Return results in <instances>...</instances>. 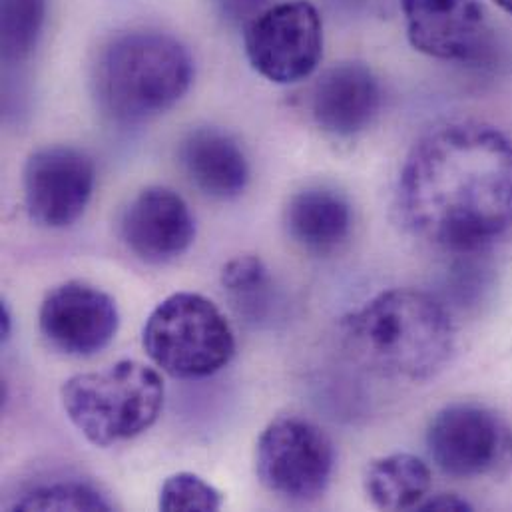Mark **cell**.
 <instances>
[{"mask_svg": "<svg viewBox=\"0 0 512 512\" xmlns=\"http://www.w3.org/2000/svg\"><path fill=\"white\" fill-rule=\"evenodd\" d=\"M411 46L431 58L469 62L481 54L485 10L479 0H399Z\"/></svg>", "mask_w": 512, "mask_h": 512, "instance_id": "7c38bea8", "label": "cell"}, {"mask_svg": "<svg viewBox=\"0 0 512 512\" xmlns=\"http://www.w3.org/2000/svg\"><path fill=\"white\" fill-rule=\"evenodd\" d=\"M164 395L156 369L126 359L68 379L62 405L70 423L92 445L112 447L148 431L162 413Z\"/></svg>", "mask_w": 512, "mask_h": 512, "instance_id": "277c9868", "label": "cell"}, {"mask_svg": "<svg viewBox=\"0 0 512 512\" xmlns=\"http://www.w3.org/2000/svg\"><path fill=\"white\" fill-rule=\"evenodd\" d=\"M381 108V86L361 62H341L317 80L311 94L315 124L333 136L349 138L373 124Z\"/></svg>", "mask_w": 512, "mask_h": 512, "instance_id": "4fadbf2b", "label": "cell"}, {"mask_svg": "<svg viewBox=\"0 0 512 512\" xmlns=\"http://www.w3.org/2000/svg\"><path fill=\"white\" fill-rule=\"evenodd\" d=\"M417 511L431 512V511H473V505L467 503L465 499L457 497V495H435V497H427Z\"/></svg>", "mask_w": 512, "mask_h": 512, "instance_id": "7402d4cb", "label": "cell"}, {"mask_svg": "<svg viewBox=\"0 0 512 512\" xmlns=\"http://www.w3.org/2000/svg\"><path fill=\"white\" fill-rule=\"evenodd\" d=\"M224 505L222 493L194 473H176L168 477L160 489V511H220Z\"/></svg>", "mask_w": 512, "mask_h": 512, "instance_id": "d6986e66", "label": "cell"}, {"mask_svg": "<svg viewBox=\"0 0 512 512\" xmlns=\"http://www.w3.org/2000/svg\"><path fill=\"white\" fill-rule=\"evenodd\" d=\"M12 511H112V505L90 485L52 483L22 495Z\"/></svg>", "mask_w": 512, "mask_h": 512, "instance_id": "ac0fdd59", "label": "cell"}, {"mask_svg": "<svg viewBox=\"0 0 512 512\" xmlns=\"http://www.w3.org/2000/svg\"><path fill=\"white\" fill-rule=\"evenodd\" d=\"M341 343L361 367L389 379L427 381L455 353L457 333L447 309L429 293L389 289L347 313Z\"/></svg>", "mask_w": 512, "mask_h": 512, "instance_id": "7a4b0ae2", "label": "cell"}, {"mask_svg": "<svg viewBox=\"0 0 512 512\" xmlns=\"http://www.w3.org/2000/svg\"><path fill=\"white\" fill-rule=\"evenodd\" d=\"M256 469L259 481L273 495L289 503H313L331 483L335 449L315 423L279 417L257 441Z\"/></svg>", "mask_w": 512, "mask_h": 512, "instance_id": "8992f818", "label": "cell"}, {"mask_svg": "<svg viewBox=\"0 0 512 512\" xmlns=\"http://www.w3.org/2000/svg\"><path fill=\"white\" fill-rule=\"evenodd\" d=\"M180 164L192 184L214 200H234L250 182L240 144L218 128H196L180 144Z\"/></svg>", "mask_w": 512, "mask_h": 512, "instance_id": "5bb4252c", "label": "cell"}, {"mask_svg": "<svg viewBox=\"0 0 512 512\" xmlns=\"http://www.w3.org/2000/svg\"><path fill=\"white\" fill-rule=\"evenodd\" d=\"M222 285L242 303L261 301L269 285L267 267L257 256L234 257L222 269Z\"/></svg>", "mask_w": 512, "mask_h": 512, "instance_id": "ffe728a7", "label": "cell"}, {"mask_svg": "<svg viewBox=\"0 0 512 512\" xmlns=\"http://www.w3.org/2000/svg\"><path fill=\"white\" fill-rule=\"evenodd\" d=\"M497 6H501L505 12L512 14V0H495Z\"/></svg>", "mask_w": 512, "mask_h": 512, "instance_id": "cb8c5ba5", "label": "cell"}, {"mask_svg": "<svg viewBox=\"0 0 512 512\" xmlns=\"http://www.w3.org/2000/svg\"><path fill=\"white\" fill-rule=\"evenodd\" d=\"M0 44L4 62L26 60L42 34L46 20V0H2L0 4Z\"/></svg>", "mask_w": 512, "mask_h": 512, "instance_id": "e0dca14e", "label": "cell"}, {"mask_svg": "<svg viewBox=\"0 0 512 512\" xmlns=\"http://www.w3.org/2000/svg\"><path fill=\"white\" fill-rule=\"evenodd\" d=\"M246 56L259 76L273 84L309 78L323 58V20L307 0L267 6L244 26Z\"/></svg>", "mask_w": 512, "mask_h": 512, "instance_id": "52a82bcc", "label": "cell"}, {"mask_svg": "<svg viewBox=\"0 0 512 512\" xmlns=\"http://www.w3.org/2000/svg\"><path fill=\"white\" fill-rule=\"evenodd\" d=\"M142 343L168 375L202 379L222 371L236 353V335L220 307L200 293L180 291L150 313Z\"/></svg>", "mask_w": 512, "mask_h": 512, "instance_id": "5b68a950", "label": "cell"}, {"mask_svg": "<svg viewBox=\"0 0 512 512\" xmlns=\"http://www.w3.org/2000/svg\"><path fill=\"white\" fill-rule=\"evenodd\" d=\"M285 226L299 248L325 256L347 242L353 226L351 206L335 190L307 188L289 200Z\"/></svg>", "mask_w": 512, "mask_h": 512, "instance_id": "9a60e30c", "label": "cell"}, {"mask_svg": "<svg viewBox=\"0 0 512 512\" xmlns=\"http://www.w3.org/2000/svg\"><path fill=\"white\" fill-rule=\"evenodd\" d=\"M22 184L30 220L48 230H62L72 226L90 204L96 168L82 150L50 146L26 160Z\"/></svg>", "mask_w": 512, "mask_h": 512, "instance_id": "9c48e42d", "label": "cell"}, {"mask_svg": "<svg viewBox=\"0 0 512 512\" xmlns=\"http://www.w3.org/2000/svg\"><path fill=\"white\" fill-rule=\"evenodd\" d=\"M10 325H12L10 311H8L6 303L2 301V307H0V331H2V339H4V341L10 337Z\"/></svg>", "mask_w": 512, "mask_h": 512, "instance_id": "603a6c76", "label": "cell"}, {"mask_svg": "<svg viewBox=\"0 0 512 512\" xmlns=\"http://www.w3.org/2000/svg\"><path fill=\"white\" fill-rule=\"evenodd\" d=\"M38 325L52 349L70 357H90L112 343L120 313L116 301L100 287L66 281L44 297Z\"/></svg>", "mask_w": 512, "mask_h": 512, "instance_id": "30bf717a", "label": "cell"}, {"mask_svg": "<svg viewBox=\"0 0 512 512\" xmlns=\"http://www.w3.org/2000/svg\"><path fill=\"white\" fill-rule=\"evenodd\" d=\"M224 16L236 24L248 26L257 14H261L265 8V0H218Z\"/></svg>", "mask_w": 512, "mask_h": 512, "instance_id": "44dd1931", "label": "cell"}, {"mask_svg": "<svg viewBox=\"0 0 512 512\" xmlns=\"http://www.w3.org/2000/svg\"><path fill=\"white\" fill-rule=\"evenodd\" d=\"M194 82V58L174 36L132 30L98 56L94 92L100 110L118 124H142L176 106Z\"/></svg>", "mask_w": 512, "mask_h": 512, "instance_id": "3957f363", "label": "cell"}, {"mask_svg": "<svg viewBox=\"0 0 512 512\" xmlns=\"http://www.w3.org/2000/svg\"><path fill=\"white\" fill-rule=\"evenodd\" d=\"M409 230L447 252H473L512 228V142L495 126L457 120L411 148L399 178Z\"/></svg>", "mask_w": 512, "mask_h": 512, "instance_id": "6da1fadb", "label": "cell"}, {"mask_svg": "<svg viewBox=\"0 0 512 512\" xmlns=\"http://www.w3.org/2000/svg\"><path fill=\"white\" fill-rule=\"evenodd\" d=\"M427 447L445 475L475 479L497 471L511 457V429L487 407L457 403L435 415Z\"/></svg>", "mask_w": 512, "mask_h": 512, "instance_id": "ba28073f", "label": "cell"}, {"mask_svg": "<svg viewBox=\"0 0 512 512\" xmlns=\"http://www.w3.org/2000/svg\"><path fill=\"white\" fill-rule=\"evenodd\" d=\"M431 485V469L409 453L381 457L369 465L365 475V491L383 511L417 509L429 497Z\"/></svg>", "mask_w": 512, "mask_h": 512, "instance_id": "2e32d148", "label": "cell"}, {"mask_svg": "<svg viewBox=\"0 0 512 512\" xmlns=\"http://www.w3.org/2000/svg\"><path fill=\"white\" fill-rule=\"evenodd\" d=\"M128 250L146 263H168L184 256L196 240V220L186 200L164 186L142 190L122 216Z\"/></svg>", "mask_w": 512, "mask_h": 512, "instance_id": "8fae6325", "label": "cell"}]
</instances>
